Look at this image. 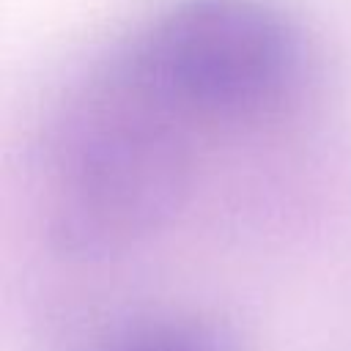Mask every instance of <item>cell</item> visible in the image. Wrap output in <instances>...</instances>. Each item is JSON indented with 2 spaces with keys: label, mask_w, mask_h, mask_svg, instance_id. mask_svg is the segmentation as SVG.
I'll return each mask as SVG.
<instances>
[{
  "label": "cell",
  "mask_w": 351,
  "mask_h": 351,
  "mask_svg": "<svg viewBox=\"0 0 351 351\" xmlns=\"http://www.w3.org/2000/svg\"><path fill=\"white\" fill-rule=\"evenodd\" d=\"M195 118L123 49L66 99L47 143V217L77 255L123 250L178 208Z\"/></svg>",
  "instance_id": "6da1fadb"
},
{
  "label": "cell",
  "mask_w": 351,
  "mask_h": 351,
  "mask_svg": "<svg viewBox=\"0 0 351 351\" xmlns=\"http://www.w3.org/2000/svg\"><path fill=\"white\" fill-rule=\"evenodd\" d=\"M195 121L277 104L302 69V33L277 0H173L126 47Z\"/></svg>",
  "instance_id": "7a4b0ae2"
},
{
  "label": "cell",
  "mask_w": 351,
  "mask_h": 351,
  "mask_svg": "<svg viewBox=\"0 0 351 351\" xmlns=\"http://www.w3.org/2000/svg\"><path fill=\"white\" fill-rule=\"evenodd\" d=\"M93 351H239L228 329L195 315H159L134 321Z\"/></svg>",
  "instance_id": "3957f363"
}]
</instances>
